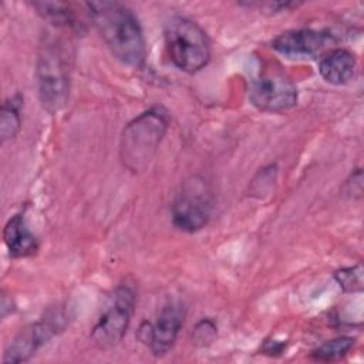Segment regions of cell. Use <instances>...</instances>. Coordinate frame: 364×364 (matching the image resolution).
Returning <instances> with one entry per match:
<instances>
[{"label": "cell", "instance_id": "4fadbf2b", "mask_svg": "<svg viewBox=\"0 0 364 364\" xmlns=\"http://www.w3.org/2000/svg\"><path fill=\"white\" fill-rule=\"evenodd\" d=\"M33 9L48 23L57 27H74L75 13L67 3L61 1H34Z\"/></svg>", "mask_w": 364, "mask_h": 364}, {"label": "cell", "instance_id": "e0dca14e", "mask_svg": "<svg viewBox=\"0 0 364 364\" xmlns=\"http://www.w3.org/2000/svg\"><path fill=\"white\" fill-rule=\"evenodd\" d=\"M216 337H218V327L212 318L206 317L199 320L195 324L192 331V343L196 347H208L215 341Z\"/></svg>", "mask_w": 364, "mask_h": 364}, {"label": "cell", "instance_id": "2e32d148", "mask_svg": "<svg viewBox=\"0 0 364 364\" xmlns=\"http://www.w3.org/2000/svg\"><path fill=\"white\" fill-rule=\"evenodd\" d=\"M334 280L340 286V289L346 293L361 291L364 286L363 279V266L358 263L355 266L343 267L334 272Z\"/></svg>", "mask_w": 364, "mask_h": 364}, {"label": "cell", "instance_id": "3957f363", "mask_svg": "<svg viewBox=\"0 0 364 364\" xmlns=\"http://www.w3.org/2000/svg\"><path fill=\"white\" fill-rule=\"evenodd\" d=\"M164 37L169 60L178 70L195 74L210 61L209 37L196 21L173 16L165 24Z\"/></svg>", "mask_w": 364, "mask_h": 364}, {"label": "cell", "instance_id": "52a82bcc", "mask_svg": "<svg viewBox=\"0 0 364 364\" xmlns=\"http://www.w3.org/2000/svg\"><path fill=\"white\" fill-rule=\"evenodd\" d=\"M68 318L63 307L50 309L38 321L23 327L7 346L3 363L20 364L28 361L40 347L47 344L54 336L67 327Z\"/></svg>", "mask_w": 364, "mask_h": 364}, {"label": "cell", "instance_id": "ac0fdd59", "mask_svg": "<svg viewBox=\"0 0 364 364\" xmlns=\"http://www.w3.org/2000/svg\"><path fill=\"white\" fill-rule=\"evenodd\" d=\"M344 193L350 198H360L363 192V172L361 169H354V172L350 173L348 179L344 183Z\"/></svg>", "mask_w": 364, "mask_h": 364}, {"label": "cell", "instance_id": "8992f818", "mask_svg": "<svg viewBox=\"0 0 364 364\" xmlns=\"http://www.w3.org/2000/svg\"><path fill=\"white\" fill-rule=\"evenodd\" d=\"M136 293L132 284L121 283L112 293L111 301L90 333L91 343L100 350H108L124 338L135 310Z\"/></svg>", "mask_w": 364, "mask_h": 364}, {"label": "cell", "instance_id": "277c9868", "mask_svg": "<svg viewBox=\"0 0 364 364\" xmlns=\"http://www.w3.org/2000/svg\"><path fill=\"white\" fill-rule=\"evenodd\" d=\"M38 97L50 114L61 111L70 97V65L65 53L57 43L41 46L36 61Z\"/></svg>", "mask_w": 364, "mask_h": 364}, {"label": "cell", "instance_id": "d6986e66", "mask_svg": "<svg viewBox=\"0 0 364 364\" xmlns=\"http://www.w3.org/2000/svg\"><path fill=\"white\" fill-rule=\"evenodd\" d=\"M249 7H259L260 10H266L267 13H280L283 10L291 9V7H297V3L293 1H257V3H247Z\"/></svg>", "mask_w": 364, "mask_h": 364}, {"label": "cell", "instance_id": "7a4b0ae2", "mask_svg": "<svg viewBox=\"0 0 364 364\" xmlns=\"http://www.w3.org/2000/svg\"><path fill=\"white\" fill-rule=\"evenodd\" d=\"M169 127V112L162 105H154L122 129L119 138V159L128 171L144 172L155 156Z\"/></svg>", "mask_w": 364, "mask_h": 364}, {"label": "cell", "instance_id": "8fae6325", "mask_svg": "<svg viewBox=\"0 0 364 364\" xmlns=\"http://www.w3.org/2000/svg\"><path fill=\"white\" fill-rule=\"evenodd\" d=\"M3 240L10 256L14 259L33 256L38 250V239L31 232L21 213H17L7 220L3 229Z\"/></svg>", "mask_w": 364, "mask_h": 364}, {"label": "cell", "instance_id": "9a60e30c", "mask_svg": "<svg viewBox=\"0 0 364 364\" xmlns=\"http://www.w3.org/2000/svg\"><path fill=\"white\" fill-rule=\"evenodd\" d=\"M354 343H355V340L348 336L336 337V338H331V340L323 343L317 348H314L311 351L310 357L316 361H323V363L336 361V360L346 357L348 354V351L354 347Z\"/></svg>", "mask_w": 364, "mask_h": 364}, {"label": "cell", "instance_id": "6da1fadb", "mask_svg": "<svg viewBox=\"0 0 364 364\" xmlns=\"http://www.w3.org/2000/svg\"><path fill=\"white\" fill-rule=\"evenodd\" d=\"M85 7L111 54L124 65L142 67L146 43L134 11L118 1H90Z\"/></svg>", "mask_w": 364, "mask_h": 364}, {"label": "cell", "instance_id": "5b68a950", "mask_svg": "<svg viewBox=\"0 0 364 364\" xmlns=\"http://www.w3.org/2000/svg\"><path fill=\"white\" fill-rule=\"evenodd\" d=\"M213 193L209 183L202 176H189L172 202L171 213L173 225L186 233L203 229L212 215Z\"/></svg>", "mask_w": 364, "mask_h": 364}, {"label": "cell", "instance_id": "9c48e42d", "mask_svg": "<svg viewBox=\"0 0 364 364\" xmlns=\"http://www.w3.org/2000/svg\"><path fill=\"white\" fill-rule=\"evenodd\" d=\"M185 321V309L181 303L165 304L154 323H142L138 337L155 357H164L175 344Z\"/></svg>", "mask_w": 364, "mask_h": 364}, {"label": "cell", "instance_id": "7c38bea8", "mask_svg": "<svg viewBox=\"0 0 364 364\" xmlns=\"http://www.w3.org/2000/svg\"><path fill=\"white\" fill-rule=\"evenodd\" d=\"M355 55L346 48H333L321 55L318 73L321 78L333 85H343L355 75Z\"/></svg>", "mask_w": 364, "mask_h": 364}, {"label": "cell", "instance_id": "ffe728a7", "mask_svg": "<svg viewBox=\"0 0 364 364\" xmlns=\"http://www.w3.org/2000/svg\"><path fill=\"white\" fill-rule=\"evenodd\" d=\"M0 310H1V317L4 318L9 313H11L14 310V304L11 301V297H9L4 291L1 293V303H0Z\"/></svg>", "mask_w": 364, "mask_h": 364}, {"label": "cell", "instance_id": "5bb4252c", "mask_svg": "<svg viewBox=\"0 0 364 364\" xmlns=\"http://www.w3.org/2000/svg\"><path fill=\"white\" fill-rule=\"evenodd\" d=\"M21 128L20 100L17 97L9 98L3 102L0 109V139L6 142L13 139Z\"/></svg>", "mask_w": 364, "mask_h": 364}, {"label": "cell", "instance_id": "ba28073f", "mask_svg": "<svg viewBox=\"0 0 364 364\" xmlns=\"http://www.w3.org/2000/svg\"><path fill=\"white\" fill-rule=\"evenodd\" d=\"M294 82L280 71H266L257 75L249 88V101L263 112H284L297 104Z\"/></svg>", "mask_w": 364, "mask_h": 364}, {"label": "cell", "instance_id": "30bf717a", "mask_svg": "<svg viewBox=\"0 0 364 364\" xmlns=\"http://www.w3.org/2000/svg\"><path fill=\"white\" fill-rule=\"evenodd\" d=\"M330 38L328 34L313 28L287 30L273 38L272 47L289 58H309L320 54Z\"/></svg>", "mask_w": 364, "mask_h": 364}]
</instances>
